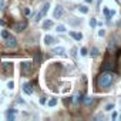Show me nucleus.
Masks as SVG:
<instances>
[{
    "mask_svg": "<svg viewBox=\"0 0 121 121\" xmlns=\"http://www.w3.org/2000/svg\"><path fill=\"white\" fill-rule=\"evenodd\" d=\"M16 115H17V110H16V108H10V110H7V112H6V118H7L9 121H13V120L16 118Z\"/></svg>",
    "mask_w": 121,
    "mask_h": 121,
    "instance_id": "obj_6",
    "label": "nucleus"
},
{
    "mask_svg": "<svg viewBox=\"0 0 121 121\" xmlns=\"http://www.w3.org/2000/svg\"><path fill=\"white\" fill-rule=\"evenodd\" d=\"M63 13H64L63 7H61V6H57V7L54 9V13H53V16H54V19H60V17L63 16Z\"/></svg>",
    "mask_w": 121,
    "mask_h": 121,
    "instance_id": "obj_7",
    "label": "nucleus"
},
{
    "mask_svg": "<svg viewBox=\"0 0 121 121\" xmlns=\"http://www.w3.org/2000/svg\"><path fill=\"white\" fill-rule=\"evenodd\" d=\"M112 80H114V74L111 71H104L103 70V73L98 76V86L101 88H108L111 86Z\"/></svg>",
    "mask_w": 121,
    "mask_h": 121,
    "instance_id": "obj_1",
    "label": "nucleus"
},
{
    "mask_svg": "<svg viewBox=\"0 0 121 121\" xmlns=\"http://www.w3.org/2000/svg\"><path fill=\"white\" fill-rule=\"evenodd\" d=\"M81 101H84V100H83V94H78V95L76 97V103H81Z\"/></svg>",
    "mask_w": 121,
    "mask_h": 121,
    "instance_id": "obj_23",
    "label": "nucleus"
},
{
    "mask_svg": "<svg viewBox=\"0 0 121 121\" xmlns=\"http://www.w3.org/2000/svg\"><path fill=\"white\" fill-rule=\"evenodd\" d=\"M7 88H9V90H13V88H14V83H13V81H9V83H7Z\"/></svg>",
    "mask_w": 121,
    "mask_h": 121,
    "instance_id": "obj_24",
    "label": "nucleus"
},
{
    "mask_svg": "<svg viewBox=\"0 0 121 121\" xmlns=\"http://www.w3.org/2000/svg\"><path fill=\"white\" fill-rule=\"evenodd\" d=\"M44 44L46 46H51V44H54L56 43V39L53 37V36H50V34H47V36H44Z\"/></svg>",
    "mask_w": 121,
    "mask_h": 121,
    "instance_id": "obj_8",
    "label": "nucleus"
},
{
    "mask_svg": "<svg viewBox=\"0 0 121 121\" xmlns=\"http://www.w3.org/2000/svg\"><path fill=\"white\" fill-rule=\"evenodd\" d=\"M3 9H4V0L0 2V10H3Z\"/></svg>",
    "mask_w": 121,
    "mask_h": 121,
    "instance_id": "obj_29",
    "label": "nucleus"
},
{
    "mask_svg": "<svg viewBox=\"0 0 121 121\" xmlns=\"http://www.w3.org/2000/svg\"><path fill=\"white\" fill-rule=\"evenodd\" d=\"M23 93H24V94H27V95L33 94V87H31V84H29V83L23 84Z\"/></svg>",
    "mask_w": 121,
    "mask_h": 121,
    "instance_id": "obj_9",
    "label": "nucleus"
},
{
    "mask_svg": "<svg viewBox=\"0 0 121 121\" xmlns=\"http://www.w3.org/2000/svg\"><path fill=\"white\" fill-rule=\"evenodd\" d=\"M98 36H100V37H103V36H105V30H103V29H101V30L98 31Z\"/></svg>",
    "mask_w": 121,
    "mask_h": 121,
    "instance_id": "obj_27",
    "label": "nucleus"
},
{
    "mask_svg": "<svg viewBox=\"0 0 121 121\" xmlns=\"http://www.w3.org/2000/svg\"><path fill=\"white\" fill-rule=\"evenodd\" d=\"M78 10H80L81 13H84V14H86V13H88V7H87V6H80V7H78Z\"/></svg>",
    "mask_w": 121,
    "mask_h": 121,
    "instance_id": "obj_18",
    "label": "nucleus"
},
{
    "mask_svg": "<svg viewBox=\"0 0 121 121\" xmlns=\"http://www.w3.org/2000/svg\"><path fill=\"white\" fill-rule=\"evenodd\" d=\"M120 120H121V115H120Z\"/></svg>",
    "mask_w": 121,
    "mask_h": 121,
    "instance_id": "obj_33",
    "label": "nucleus"
},
{
    "mask_svg": "<svg viewBox=\"0 0 121 121\" xmlns=\"http://www.w3.org/2000/svg\"><path fill=\"white\" fill-rule=\"evenodd\" d=\"M51 27H53V22H51V20H44V22H43V29H44V30L51 29Z\"/></svg>",
    "mask_w": 121,
    "mask_h": 121,
    "instance_id": "obj_13",
    "label": "nucleus"
},
{
    "mask_svg": "<svg viewBox=\"0 0 121 121\" xmlns=\"http://www.w3.org/2000/svg\"><path fill=\"white\" fill-rule=\"evenodd\" d=\"M80 54H81L83 57H84V56H87V54H88V51H87V48H86V47H83V48L80 50Z\"/></svg>",
    "mask_w": 121,
    "mask_h": 121,
    "instance_id": "obj_21",
    "label": "nucleus"
},
{
    "mask_svg": "<svg viewBox=\"0 0 121 121\" xmlns=\"http://www.w3.org/2000/svg\"><path fill=\"white\" fill-rule=\"evenodd\" d=\"M86 2H87V3H93V0H86Z\"/></svg>",
    "mask_w": 121,
    "mask_h": 121,
    "instance_id": "obj_32",
    "label": "nucleus"
},
{
    "mask_svg": "<svg viewBox=\"0 0 121 121\" xmlns=\"http://www.w3.org/2000/svg\"><path fill=\"white\" fill-rule=\"evenodd\" d=\"M114 69H115V64H114V61L105 60V61H104V64H103V70H104V71H112Z\"/></svg>",
    "mask_w": 121,
    "mask_h": 121,
    "instance_id": "obj_5",
    "label": "nucleus"
},
{
    "mask_svg": "<svg viewBox=\"0 0 121 121\" xmlns=\"http://www.w3.org/2000/svg\"><path fill=\"white\" fill-rule=\"evenodd\" d=\"M40 104H46V98H44V97L40 98Z\"/></svg>",
    "mask_w": 121,
    "mask_h": 121,
    "instance_id": "obj_30",
    "label": "nucleus"
},
{
    "mask_svg": "<svg viewBox=\"0 0 121 121\" xmlns=\"http://www.w3.org/2000/svg\"><path fill=\"white\" fill-rule=\"evenodd\" d=\"M84 101H86V104H90V103H93V98H91V97H87Z\"/></svg>",
    "mask_w": 121,
    "mask_h": 121,
    "instance_id": "obj_28",
    "label": "nucleus"
},
{
    "mask_svg": "<svg viewBox=\"0 0 121 121\" xmlns=\"http://www.w3.org/2000/svg\"><path fill=\"white\" fill-rule=\"evenodd\" d=\"M112 108H114V104H107V105H105V110H107V111H111Z\"/></svg>",
    "mask_w": 121,
    "mask_h": 121,
    "instance_id": "obj_25",
    "label": "nucleus"
},
{
    "mask_svg": "<svg viewBox=\"0 0 121 121\" xmlns=\"http://www.w3.org/2000/svg\"><path fill=\"white\" fill-rule=\"evenodd\" d=\"M90 26L91 27H95L97 26V20L95 19H90Z\"/></svg>",
    "mask_w": 121,
    "mask_h": 121,
    "instance_id": "obj_22",
    "label": "nucleus"
},
{
    "mask_svg": "<svg viewBox=\"0 0 121 121\" xmlns=\"http://www.w3.org/2000/svg\"><path fill=\"white\" fill-rule=\"evenodd\" d=\"M103 12H104V14H105V17H107V20H110V19H111V14H110V10H108V9H103Z\"/></svg>",
    "mask_w": 121,
    "mask_h": 121,
    "instance_id": "obj_20",
    "label": "nucleus"
},
{
    "mask_svg": "<svg viewBox=\"0 0 121 121\" xmlns=\"http://www.w3.org/2000/svg\"><path fill=\"white\" fill-rule=\"evenodd\" d=\"M0 34H2V37H3V39L6 40V39H7V36H9L10 33H9V31H7L6 29H4V30H2V33H0Z\"/></svg>",
    "mask_w": 121,
    "mask_h": 121,
    "instance_id": "obj_19",
    "label": "nucleus"
},
{
    "mask_svg": "<svg viewBox=\"0 0 121 121\" xmlns=\"http://www.w3.org/2000/svg\"><path fill=\"white\" fill-rule=\"evenodd\" d=\"M48 7H50V3H44L43 4V7H41V10L36 14V17H34V22L37 23V22H40L46 14H47V12H48Z\"/></svg>",
    "mask_w": 121,
    "mask_h": 121,
    "instance_id": "obj_4",
    "label": "nucleus"
},
{
    "mask_svg": "<svg viewBox=\"0 0 121 121\" xmlns=\"http://www.w3.org/2000/svg\"><path fill=\"white\" fill-rule=\"evenodd\" d=\"M40 60H41V54L40 53H36V56H34V64H39Z\"/></svg>",
    "mask_w": 121,
    "mask_h": 121,
    "instance_id": "obj_16",
    "label": "nucleus"
},
{
    "mask_svg": "<svg viewBox=\"0 0 121 121\" xmlns=\"http://www.w3.org/2000/svg\"><path fill=\"white\" fill-rule=\"evenodd\" d=\"M56 31H58V33H64V31H66V27H64L63 24H60V26H57Z\"/></svg>",
    "mask_w": 121,
    "mask_h": 121,
    "instance_id": "obj_17",
    "label": "nucleus"
},
{
    "mask_svg": "<svg viewBox=\"0 0 121 121\" xmlns=\"http://www.w3.org/2000/svg\"><path fill=\"white\" fill-rule=\"evenodd\" d=\"M47 105H48V107H54V105H57V98H50V100L47 101Z\"/></svg>",
    "mask_w": 121,
    "mask_h": 121,
    "instance_id": "obj_15",
    "label": "nucleus"
},
{
    "mask_svg": "<svg viewBox=\"0 0 121 121\" xmlns=\"http://www.w3.org/2000/svg\"><path fill=\"white\" fill-rule=\"evenodd\" d=\"M111 118H112V120H115V118H117V112H115V111L112 112V115H111Z\"/></svg>",
    "mask_w": 121,
    "mask_h": 121,
    "instance_id": "obj_31",
    "label": "nucleus"
},
{
    "mask_svg": "<svg viewBox=\"0 0 121 121\" xmlns=\"http://www.w3.org/2000/svg\"><path fill=\"white\" fill-rule=\"evenodd\" d=\"M120 2H121V0H120Z\"/></svg>",
    "mask_w": 121,
    "mask_h": 121,
    "instance_id": "obj_34",
    "label": "nucleus"
},
{
    "mask_svg": "<svg viewBox=\"0 0 121 121\" xmlns=\"http://www.w3.org/2000/svg\"><path fill=\"white\" fill-rule=\"evenodd\" d=\"M51 53H54V54H57V56H66V50H64V47H56V48H53Z\"/></svg>",
    "mask_w": 121,
    "mask_h": 121,
    "instance_id": "obj_10",
    "label": "nucleus"
},
{
    "mask_svg": "<svg viewBox=\"0 0 121 121\" xmlns=\"http://www.w3.org/2000/svg\"><path fill=\"white\" fill-rule=\"evenodd\" d=\"M31 73H33V63L31 61H23L22 63V74L29 76Z\"/></svg>",
    "mask_w": 121,
    "mask_h": 121,
    "instance_id": "obj_3",
    "label": "nucleus"
},
{
    "mask_svg": "<svg viewBox=\"0 0 121 121\" xmlns=\"http://www.w3.org/2000/svg\"><path fill=\"white\" fill-rule=\"evenodd\" d=\"M70 36H71L74 40H77V41H80V40L83 39V34H81V33H77V31H70Z\"/></svg>",
    "mask_w": 121,
    "mask_h": 121,
    "instance_id": "obj_12",
    "label": "nucleus"
},
{
    "mask_svg": "<svg viewBox=\"0 0 121 121\" xmlns=\"http://www.w3.org/2000/svg\"><path fill=\"white\" fill-rule=\"evenodd\" d=\"M90 54H91V57H98V54H100V51H98V48H95V47H93V48H91V51H90Z\"/></svg>",
    "mask_w": 121,
    "mask_h": 121,
    "instance_id": "obj_14",
    "label": "nucleus"
},
{
    "mask_svg": "<svg viewBox=\"0 0 121 121\" xmlns=\"http://www.w3.org/2000/svg\"><path fill=\"white\" fill-rule=\"evenodd\" d=\"M31 14V10L30 9H24V16H30Z\"/></svg>",
    "mask_w": 121,
    "mask_h": 121,
    "instance_id": "obj_26",
    "label": "nucleus"
},
{
    "mask_svg": "<svg viewBox=\"0 0 121 121\" xmlns=\"http://www.w3.org/2000/svg\"><path fill=\"white\" fill-rule=\"evenodd\" d=\"M4 41H6V47H7V48H10V50H14V48H17V46H19V43H17L16 37H14V36H12V34H9V36H7V39H6Z\"/></svg>",
    "mask_w": 121,
    "mask_h": 121,
    "instance_id": "obj_2",
    "label": "nucleus"
},
{
    "mask_svg": "<svg viewBox=\"0 0 121 121\" xmlns=\"http://www.w3.org/2000/svg\"><path fill=\"white\" fill-rule=\"evenodd\" d=\"M26 26H27V24H26V22H22V23H17V24L14 26V30H16V31H23V30L26 29Z\"/></svg>",
    "mask_w": 121,
    "mask_h": 121,
    "instance_id": "obj_11",
    "label": "nucleus"
}]
</instances>
